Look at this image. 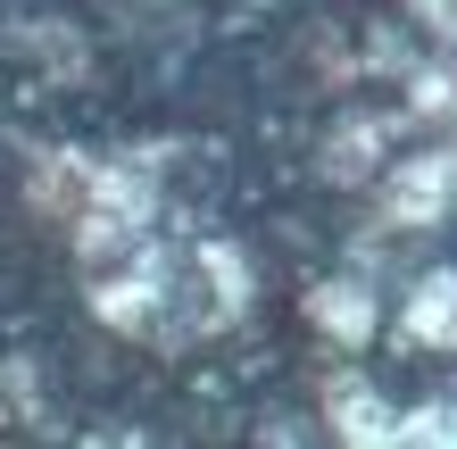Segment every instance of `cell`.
I'll return each mask as SVG.
<instances>
[{"mask_svg": "<svg viewBox=\"0 0 457 449\" xmlns=\"http://www.w3.org/2000/svg\"><path fill=\"white\" fill-rule=\"evenodd\" d=\"M457 217V142H424L399 150L383 175H374V233H441Z\"/></svg>", "mask_w": 457, "mask_h": 449, "instance_id": "obj_3", "label": "cell"}, {"mask_svg": "<svg viewBox=\"0 0 457 449\" xmlns=\"http://www.w3.org/2000/svg\"><path fill=\"white\" fill-rule=\"evenodd\" d=\"M25 200L84 267H117L158 242V167L142 150H42Z\"/></svg>", "mask_w": 457, "mask_h": 449, "instance_id": "obj_1", "label": "cell"}, {"mask_svg": "<svg viewBox=\"0 0 457 449\" xmlns=\"http://www.w3.org/2000/svg\"><path fill=\"white\" fill-rule=\"evenodd\" d=\"M250 250L241 242H183L167 250V333L158 341H208V333H233L250 316Z\"/></svg>", "mask_w": 457, "mask_h": 449, "instance_id": "obj_2", "label": "cell"}, {"mask_svg": "<svg viewBox=\"0 0 457 449\" xmlns=\"http://www.w3.org/2000/svg\"><path fill=\"white\" fill-rule=\"evenodd\" d=\"M399 17H408L433 50H449V59H457V0H399Z\"/></svg>", "mask_w": 457, "mask_h": 449, "instance_id": "obj_9", "label": "cell"}, {"mask_svg": "<svg viewBox=\"0 0 457 449\" xmlns=\"http://www.w3.org/2000/svg\"><path fill=\"white\" fill-rule=\"evenodd\" d=\"M391 134H399V117H374V109H349L325 125V142H316V175L333 183V192H374V175L391 167Z\"/></svg>", "mask_w": 457, "mask_h": 449, "instance_id": "obj_4", "label": "cell"}, {"mask_svg": "<svg viewBox=\"0 0 457 449\" xmlns=\"http://www.w3.org/2000/svg\"><path fill=\"white\" fill-rule=\"evenodd\" d=\"M316 416H325V433L349 441V449H383V441H399V408H391L349 358L325 375V391H316Z\"/></svg>", "mask_w": 457, "mask_h": 449, "instance_id": "obj_6", "label": "cell"}, {"mask_svg": "<svg viewBox=\"0 0 457 449\" xmlns=\"http://www.w3.org/2000/svg\"><path fill=\"white\" fill-rule=\"evenodd\" d=\"M399 341H408V350H433V358H457V267H424L408 283Z\"/></svg>", "mask_w": 457, "mask_h": 449, "instance_id": "obj_7", "label": "cell"}, {"mask_svg": "<svg viewBox=\"0 0 457 449\" xmlns=\"http://www.w3.org/2000/svg\"><path fill=\"white\" fill-rule=\"evenodd\" d=\"M399 441H408V449H457V400H416V408H399Z\"/></svg>", "mask_w": 457, "mask_h": 449, "instance_id": "obj_8", "label": "cell"}, {"mask_svg": "<svg viewBox=\"0 0 457 449\" xmlns=\"http://www.w3.org/2000/svg\"><path fill=\"white\" fill-rule=\"evenodd\" d=\"M300 316H308V333L325 341L333 358H358L366 341L383 333V300H374L366 275H325V283H308V292H300Z\"/></svg>", "mask_w": 457, "mask_h": 449, "instance_id": "obj_5", "label": "cell"}]
</instances>
